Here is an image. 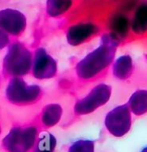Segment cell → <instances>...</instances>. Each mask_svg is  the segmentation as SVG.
<instances>
[{
  "mask_svg": "<svg viewBox=\"0 0 147 152\" xmlns=\"http://www.w3.org/2000/svg\"><path fill=\"white\" fill-rule=\"evenodd\" d=\"M133 71V63L129 56H122L115 61L113 66V74L115 78L126 80L131 76Z\"/></svg>",
  "mask_w": 147,
  "mask_h": 152,
  "instance_id": "7c38bea8",
  "label": "cell"
},
{
  "mask_svg": "<svg viewBox=\"0 0 147 152\" xmlns=\"http://www.w3.org/2000/svg\"><path fill=\"white\" fill-rule=\"evenodd\" d=\"M132 120L128 105H121L110 111L106 116L105 125L108 131L114 136L120 137L130 130Z\"/></svg>",
  "mask_w": 147,
  "mask_h": 152,
  "instance_id": "5b68a950",
  "label": "cell"
},
{
  "mask_svg": "<svg viewBox=\"0 0 147 152\" xmlns=\"http://www.w3.org/2000/svg\"><path fill=\"white\" fill-rule=\"evenodd\" d=\"M9 38L6 32H4L2 29H0V50H2L3 48H5L8 45Z\"/></svg>",
  "mask_w": 147,
  "mask_h": 152,
  "instance_id": "ac0fdd59",
  "label": "cell"
},
{
  "mask_svg": "<svg viewBox=\"0 0 147 152\" xmlns=\"http://www.w3.org/2000/svg\"><path fill=\"white\" fill-rule=\"evenodd\" d=\"M42 90L38 86H28L20 78H13L6 89V97L10 102L18 105H25L37 102L40 97Z\"/></svg>",
  "mask_w": 147,
  "mask_h": 152,
  "instance_id": "277c9868",
  "label": "cell"
},
{
  "mask_svg": "<svg viewBox=\"0 0 147 152\" xmlns=\"http://www.w3.org/2000/svg\"><path fill=\"white\" fill-rule=\"evenodd\" d=\"M111 96V88L105 84L98 85L89 95L79 101L75 106V112L79 115L89 114L94 112L99 107L103 106L108 102Z\"/></svg>",
  "mask_w": 147,
  "mask_h": 152,
  "instance_id": "8992f818",
  "label": "cell"
},
{
  "mask_svg": "<svg viewBox=\"0 0 147 152\" xmlns=\"http://www.w3.org/2000/svg\"><path fill=\"white\" fill-rule=\"evenodd\" d=\"M110 37L118 43L128 35L130 30V19L124 12H117L111 16L109 20Z\"/></svg>",
  "mask_w": 147,
  "mask_h": 152,
  "instance_id": "30bf717a",
  "label": "cell"
},
{
  "mask_svg": "<svg viewBox=\"0 0 147 152\" xmlns=\"http://www.w3.org/2000/svg\"><path fill=\"white\" fill-rule=\"evenodd\" d=\"M73 4V0H48V12L51 16L64 13Z\"/></svg>",
  "mask_w": 147,
  "mask_h": 152,
  "instance_id": "2e32d148",
  "label": "cell"
},
{
  "mask_svg": "<svg viewBox=\"0 0 147 152\" xmlns=\"http://www.w3.org/2000/svg\"><path fill=\"white\" fill-rule=\"evenodd\" d=\"M34 145L35 147L33 152H53L56 145V140L55 136L50 133L45 132L40 135L38 141Z\"/></svg>",
  "mask_w": 147,
  "mask_h": 152,
  "instance_id": "9a60e30c",
  "label": "cell"
},
{
  "mask_svg": "<svg viewBox=\"0 0 147 152\" xmlns=\"http://www.w3.org/2000/svg\"><path fill=\"white\" fill-rule=\"evenodd\" d=\"M26 25V19L21 12L13 9L0 11V29L12 35L21 33Z\"/></svg>",
  "mask_w": 147,
  "mask_h": 152,
  "instance_id": "52a82bcc",
  "label": "cell"
},
{
  "mask_svg": "<svg viewBox=\"0 0 147 152\" xmlns=\"http://www.w3.org/2000/svg\"><path fill=\"white\" fill-rule=\"evenodd\" d=\"M99 31V27L92 22H80L69 28L67 37L72 45H79L87 42Z\"/></svg>",
  "mask_w": 147,
  "mask_h": 152,
  "instance_id": "9c48e42d",
  "label": "cell"
},
{
  "mask_svg": "<svg viewBox=\"0 0 147 152\" xmlns=\"http://www.w3.org/2000/svg\"><path fill=\"white\" fill-rule=\"evenodd\" d=\"M33 76L37 79H50L56 73V63L48 53L39 48L37 50L32 66Z\"/></svg>",
  "mask_w": 147,
  "mask_h": 152,
  "instance_id": "ba28073f",
  "label": "cell"
},
{
  "mask_svg": "<svg viewBox=\"0 0 147 152\" xmlns=\"http://www.w3.org/2000/svg\"><path fill=\"white\" fill-rule=\"evenodd\" d=\"M37 129L33 126L14 128L3 140V145L8 152H27L35 144Z\"/></svg>",
  "mask_w": 147,
  "mask_h": 152,
  "instance_id": "3957f363",
  "label": "cell"
},
{
  "mask_svg": "<svg viewBox=\"0 0 147 152\" xmlns=\"http://www.w3.org/2000/svg\"><path fill=\"white\" fill-rule=\"evenodd\" d=\"M130 30L136 35L147 32V0L139 3L130 19Z\"/></svg>",
  "mask_w": 147,
  "mask_h": 152,
  "instance_id": "8fae6325",
  "label": "cell"
},
{
  "mask_svg": "<svg viewBox=\"0 0 147 152\" xmlns=\"http://www.w3.org/2000/svg\"><path fill=\"white\" fill-rule=\"evenodd\" d=\"M31 53L21 43H13L9 46L4 58V69L14 78L26 75L31 68Z\"/></svg>",
  "mask_w": 147,
  "mask_h": 152,
  "instance_id": "7a4b0ae2",
  "label": "cell"
},
{
  "mask_svg": "<svg viewBox=\"0 0 147 152\" xmlns=\"http://www.w3.org/2000/svg\"><path fill=\"white\" fill-rule=\"evenodd\" d=\"M117 42L107 35V40L103 39L101 46L89 53L77 66V73L80 78L91 80L99 76L112 63L114 58V50Z\"/></svg>",
  "mask_w": 147,
  "mask_h": 152,
  "instance_id": "6da1fadb",
  "label": "cell"
},
{
  "mask_svg": "<svg viewBox=\"0 0 147 152\" xmlns=\"http://www.w3.org/2000/svg\"><path fill=\"white\" fill-rule=\"evenodd\" d=\"M128 107L135 115H142L147 112V91H136L129 100Z\"/></svg>",
  "mask_w": 147,
  "mask_h": 152,
  "instance_id": "4fadbf2b",
  "label": "cell"
},
{
  "mask_svg": "<svg viewBox=\"0 0 147 152\" xmlns=\"http://www.w3.org/2000/svg\"><path fill=\"white\" fill-rule=\"evenodd\" d=\"M69 152H94V142L91 140H79L73 143Z\"/></svg>",
  "mask_w": 147,
  "mask_h": 152,
  "instance_id": "e0dca14e",
  "label": "cell"
},
{
  "mask_svg": "<svg viewBox=\"0 0 147 152\" xmlns=\"http://www.w3.org/2000/svg\"><path fill=\"white\" fill-rule=\"evenodd\" d=\"M63 110L58 104H50L46 106L42 111V120L46 127H53L60 121Z\"/></svg>",
  "mask_w": 147,
  "mask_h": 152,
  "instance_id": "5bb4252c",
  "label": "cell"
},
{
  "mask_svg": "<svg viewBox=\"0 0 147 152\" xmlns=\"http://www.w3.org/2000/svg\"><path fill=\"white\" fill-rule=\"evenodd\" d=\"M142 152H147V147H146L145 149H143V150H142Z\"/></svg>",
  "mask_w": 147,
  "mask_h": 152,
  "instance_id": "d6986e66",
  "label": "cell"
}]
</instances>
